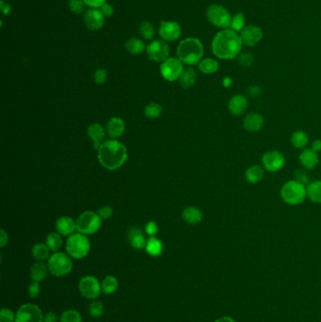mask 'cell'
<instances>
[{
	"label": "cell",
	"instance_id": "1",
	"mask_svg": "<svg viewBox=\"0 0 321 322\" xmlns=\"http://www.w3.org/2000/svg\"><path fill=\"white\" fill-rule=\"evenodd\" d=\"M243 43L238 32L225 28L217 33L212 41V52L221 60H234L238 57Z\"/></svg>",
	"mask_w": 321,
	"mask_h": 322
},
{
	"label": "cell",
	"instance_id": "2",
	"mask_svg": "<svg viewBox=\"0 0 321 322\" xmlns=\"http://www.w3.org/2000/svg\"><path fill=\"white\" fill-rule=\"evenodd\" d=\"M98 159L103 167L115 171L125 163L127 150L123 143L116 140L106 141L98 149Z\"/></svg>",
	"mask_w": 321,
	"mask_h": 322
},
{
	"label": "cell",
	"instance_id": "3",
	"mask_svg": "<svg viewBox=\"0 0 321 322\" xmlns=\"http://www.w3.org/2000/svg\"><path fill=\"white\" fill-rule=\"evenodd\" d=\"M179 60L188 65L199 63L203 56V46L196 38H187L179 44L177 48Z\"/></svg>",
	"mask_w": 321,
	"mask_h": 322
},
{
	"label": "cell",
	"instance_id": "4",
	"mask_svg": "<svg viewBox=\"0 0 321 322\" xmlns=\"http://www.w3.org/2000/svg\"><path fill=\"white\" fill-rule=\"evenodd\" d=\"M307 197V191L304 185L297 181L289 180L281 189V198L290 205H297L303 203Z\"/></svg>",
	"mask_w": 321,
	"mask_h": 322
},
{
	"label": "cell",
	"instance_id": "5",
	"mask_svg": "<svg viewBox=\"0 0 321 322\" xmlns=\"http://www.w3.org/2000/svg\"><path fill=\"white\" fill-rule=\"evenodd\" d=\"M91 250V244L83 234H73L66 242V250L68 254L75 259H81L87 256Z\"/></svg>",
	"mask_w": 321,
	"mask_h": 322
},
{
	"label": "cell",
	"instance_id": "6",
	"mask_svg": "<svg viewBox=\"0 0 321 322\" xmlns=\"http://www.w3.org/2000/svg\"><path fill=\"white\" fill-rule=\"evenodd\" d=\"M48 271L56 277H62L71 272L73 263L71 258L64 252H55L48 259Z\"/></svg>",
	"mask_w": 321,
	"mask_h": 322
},
{
	"label": "cell",
	"instance_id": "7",
	"mask_svg": "<svg viewBox=\"0 0 321 322\" xmlns=\"http://www.w3.org/2000/svg\"><path fill=\"white\" fill-rule=\"evenodd\" d=\"M206 17L208 21L221 28H230L232 22V15L222 5L213 4L206 10Z\"/></svg>",
	"mask_w": 321,
	"mask_h": 322
},
{
	"label": "cell",
	"instance_id": "8",
	"mask_svg": "<svg viewBox=\"0 0 321 322\" xmlns=\"http://www.w3.org/2000/svg\"><path fill=\"white\" fill-rule=\"evenodd\" d=\"M101 218L93 211H86L76 221V230L83 235H94L101 227Z\"/></svg>",
	"mask_w": 321,
	"mask_h": 322
},
{
	"label": "cell",
	"instance_id": "9",
	"mask_svg": "<svg viewBox=\"0 0 321 322\" xmlns=\"http://www.w3.org/2000/svg\"><path fill=\"white\" fill-rule=\"evenodd\" d=\"M184 72L183 62L179 59L169 58L162 62L160 66V73L168 81H175L180 78Z\"/></svg>",
	"mask_w": 321,
	"mask_h": 322
},
{
	"label": "cell",
	"instance_id": "10",
	"mask_svg": "<svg viewBox=\"0 0 321 322\" xmlns=\"http://www.w3.org/2000/svg\"><path fill=\"white\" fill-rule=\"evenodd\" d=\"M15 322H44V316L37 305L26 303L16 312Z\"/></svg>",
	"mask_w": 321,
	"mask_h": 322
},
{
	"label": "cell",
	"instance_id": "11",
	"mask_svg": "<svg viewBox=\"0 0 321 322\" xmlns=\"http://www.w3.org/2000/svg\"><path fill=\"white\" fill-rule=\"evenodd\" d=\"M78 288L81 295L89 299H96L98 298L102 291V286L95 276L83 277L79 282Z\"/></svg>",
	"mask_w": 321,
	"mask_h": 322
},
{
	"label": "cell",
	"instance_id": "12",
	"mask_svg": "<svg viewBox=\"0 0 321 322\" xmlns=\"http://www.w3.org/2000/svg\"><path fill=\"white\" fill-rule=\"evenodd\" d=\"M263 167L270 173H277L285 166L286 158L283 153L278 150H271L262 156Z\"/></svg>",
	"mask_w": 321,
	"mask_h": 322
},
{
	"label": "cell",
	"instance_id": "13",
	"mask_svg": "<svg viewBox=\"0 0 321 322\" xmlns=\"http://www.w3.org/2000/svg\"><path fill=\"white\" fill-rule=\"evenodd\" d=\"M146 51L150 60L156 62H163L168 59L170 49L165 42L163 41H154L148 45Z\"/></svg>",
	"mask_w": 321,
	"mask_h": 322
},
{
	"label": "cell",
	"instance_id": "14",
	"mask_svg": "<svg viewBox=\"0 0 321 322\" xmlns=\"http://www.w3.org/2000/svg\"><path fill=\"white\" fill-rule=\"evenodd\" d=\"M239 36L243 45L246 47H255L263 39L264 34L261 27L254 25H249L242 29Z\"/></svg>",
	"mask_w": 321,
	"mask_h": 322
},
{
	"label": "cell",
	"instance_id": "15",
	"mask_svg": "<svg viewBox=\"0 0 321 322\" xmlns=\"http://www.w3.org/2000/svg\"><path fill=\"white\" fill-rule=\"evenodd\" d=\"M182 33L181 26L174 21H163L159 27V35L168 42L176 41Z\"/></svg>",
	"mask_w": 321,
	"mask_h": 322
},
{
	"label": "cell",
	"instance_id": "16",
	"mask_svg": "<svg viewBox=\"0 0 321 322\" xmlns=\"http://www.w3.org/2000/svg\"><path fill=\"white\" fill-rule=\"evenodd\" d=\"M249 107V102L247 97L243 95H236L230 98L228 102V109L230 113L235 116L243 115Z\"/></svg>",
	"mask_w": 321,
	"mask_h": 322
},
{
	"label": "cell",
	"instance_id": "17",
	"mask_svg": "<svg viewBox=\"0 0 321 322\" xmlns=\"http://www.w3.org/2000/svg\"><path fill=\"white\" fill-rule=\"evenodd\" d=\"M86 26L90 30H99L105 24V16L98 9H91L84 16Z\"/></svg>",
	"mask_w": 321,
	"mask_h": 322
},
{
	"label": "cell",
	"instance_id": "18",
	"mask_svg": "<svg viewBox=\"0 0 321 322\" xmlns=\"http://www.w3.org/2000/svg\"><path fill=\"white\" fill-rule=\"evenodd\" d=\"M265 124V119L260 113L251 112L243 120V128L246 131L255 133L260 131Z\"/></svg>",
	"mask_w": 321,
	"mask_h": 322
},
{
	"label": "cell",
	"instance_id": "19",
	"mask_svg": "<svg viewBox=\"0 0 321 322\" xmlns=\"http://www.w3.org/2000/svg\"><path fill=\"white\" fill-rule=\"evenodd\" d=\"M301 166L307 170H314L320 163V155L312 148L304 149L298 156Z\"/></svg>",
	"mask_w": 321,
	"mask_h": 322
},
{
	"label": "cell",
	"instance_id": "20",
	"mask_svg": "<svg viewBox=\"0 0 321 322\" xmlns=\"http://www.w3.org/2000/svg\"><path fill=\"white\" fill-rule=\"evenodd\" d=\"M127 239L131 246L137 250L145 249L147 240L144 237L143 229L141 227H131L127 234Z\"/></svg>",
	"mask_w": 321,
	"mask_h": 322
},
{
	"label": "cell",
	"instance_id": "21",
	"mask_svg": "<svg viewBox=\"0 0 321 322\" xmlns=\"http://www.w3.org/2000/svg\"><path fill=\"white\" fill-rule=\"evenodd\" d=\"M88 136L93 141L95 148L98 151L105 139V128L98 123H94L88 127Z\"/></svg>",
	"mask_w": 321,
	"mask_h": 322
},
{
	"label": "cell",
	"instance_id": "22",
	"mask_svg": "<svg viewBox=\"0 0 321 322\" xmlns=\"http://www.w3.org/2000/svg\"><path fill=\"white\" fill-rule=\"evenodd\" d=\"M56 229L61 236H72L76 230V223L70 217H61L56 223Z\"/></svg>",
	"mask_w": 321,
	"mask_h": 322
},
{
	"label": "cell",
	"instance_id": "23",
	"mask_svg": "<svg viewBox=\"0 0 321 322\" xmlns=\"http://www.w3.org/2000/svg\"><path fill=\"white\" fill-rule=\"evenodd\" d=\"M125 129V124L123 120L117 117H113L107 122V132L111 139L120 138Z\"/></svg>",
	"mask_w": 321,
	"mask_h": 322
},
{
	"label": "cell",
	"instance_id": "24",
	"mask_svg": "<svg viewBox=\"0 0 321 322\" xmlns=\"http://www.w3.org/2000/svg\"><path fill=\"white\" fill-rule=\"evenodd\" d=\"M182 218L189 224H197L202 222V211L195 206H188L183 210Z\"/></svg>",
	"mask_w": 321,
	"mask_h": 322
},
{
	"label": "cell",
	"instance_id": "25",
	"mask_svg": "<svg viewBox=\"0 0 321 322\" xmlns=\"http://www.w3.org/2000/svg\"><path fill=\"white\" fill-rule=\"evenodd\" d=\"M48 272H49L48 265H46L43 261H38L30 267L29 274H30V278L34 282L40 283L45 280V278L48 275Z\"/></svg>",
	"mask_w": 321,
	"mask_h": 322
},
{
	"label": "cell",
	"instance_id": "26",
	"mask_svg": "<svg viewBox=\"0 0 321 322\" xmlns=\"http://www.w3.org/2000/svg\"><path fill=\"white\" fill-rule=\"evenodd\" d=\"M265 171L264 168L260 165H252L250 166L245 172V179L249 184L255 185L264 178Z\"/></svg>",
	"mask_w": 321,
	"mask_h": 322
},
{
	"label": "cell",
	"instance_id": "27",
	"mask_svg": "<svg viewBox=\"0 0 321 322\" xmlns=\"http://www.w3.org/2000/svg\"><path fill=\"white\" fill-rule=\"evenodd\" d=\"M307 197L315 203H321V180L310 182L306 186Z\"/></svg>",
	"mask_w": 321,
	"mask_h": 322
},
{
	"label": "cell",
	"instance_id": "28",
	"mask_svg": "<svg viewBox=\"0 0 321 322\" xmlns=\"http://www.w3.org/2000/svg\"><path fill=\"white\" fill-rule=\"evenodd\" d=\"M197 80V74L193 68H188L182 73L180 78H179V83L183 88H191L192 87Z\"/></svg>",
	"mask_w": 321,
	"mask_h": 322
},
{
	"label": "cell",
	"instance_id": "29",
	"mask_svg": "<svg viewBox=\"0 0 321 322\" xmlns=\"http://www.w3.org/2000/svg\"><path fill=\"white\" fill-rule=\"evenodd\" d=\"M308 135L302 130H296L292 135L290 142L292 145L297 149H303L308 144Z\"/></svg>",
	"mask_w": 321,
	"mask_h": 322
},
{
	"label": "cell",
	"instance_id": "30",
	"mask_svg": "<svg viewBox=\"0 0 321 322\" xmlns=\"http://www.w3.org/2000/svg\"><path fill=\"white\" fill-rule=\"evenodd\" d=\"M101 286H102V292L104 294L110 295L118 289L119 282H118V280L115 276L108 275L107 277H105V279L103 280Z\"/></svg>",
	"mask_w": 321,
	"mask_h": 322
},
{
	"label": "cell",
	"instance_id": "31",
	"mask_svg": "<svg viewBox=\"0 0 321 322\" xmlns=\"http://www.w3.org/2000/svg\"><path fill=\"white\" fill-rule=\"evenodd\" d=\"M163 245L162 242L155 237H150L147 240V244L145 247L146 251L152 256H158L162 252Z\"/></svg>",
	"mask_w": 321,
	"mask_h": 322
},
{
	"label": "cell",
	"instance_id": "32",
	"mask_svg": "<svg viewBox=\"0 0 321 322\" xmlns=\"http://www.w3.org/2000/svg\"><path fill=\"white\" fill-rule=\"evenodd\" d=\"M50 249L47 244L39 243L35 244L32 248V255L38 261H44L49 258Z\"/></svg>",
	"mask_w": 321,
	"mask_h": 322
},
{
	"label": "cell",
	"instance_id": "33",
	"mask_svg": "<svg viewBox=\"0 0 321 322\" xmlns=\"http://www.w3.org/2000/svg\"><path fill=\"white\" fill-rule=\"evenodd\" d=\"M219 67H220L219 62L210 58L201 60L199 63V70L205 74H214L219 70Z\"/></svg>",
	"mask_w": 321,
	"mask_h": 322
},
{
	"label": "cell",
	"instance_id": "34",
	"mask_svg": "<svg viewBox=\"0 0 321 322\" xmlns=\"http://www.w3.org/2000/svg\"><path fill=\"white\" fill-rule=\"evenodd\" d=\"M125 48L132 55H139L143 53L145 48L142 40L138 38H131L129 41L126 42Z\"/></svg>",
	"mask_w": 321,
	"mask_h": 322
},
{
	"label": "cell",
	"instance_id": "35",
	"mask_svg": "<svg viewBox=\"0 0 321 322\" xmlns=\"http://www.w3.org/2000/svg\"><path fill=\"white\" fill-rule=\"evenodd\" d=\"M245 15L243 12H238L235 14L234 17H232V22H231V26L230 28H232L233 30H235L236 32H241L242 29L246 26L245 25Z\"/></svg>",
	"mask_w": 321,
	"mask_h": 322
},
{
	"label": "cell",
	"instance_id": "36",
	"mask_svg": "<svg viewBox=\"0 0 321 322\" xmlns=\"http://www.w3.org/2000/svg\"><path fill=\"white\" fill-rule=\"evenodd\" d=\"M162 111H163V108L159 104L151 103L145 107L144 114L149 119H155V118H158L161 115Z\"/></svg>",
	"mask_w": 321,
	"mask_h": 322
},
{
	"label": "cell",
	"instance_id": "37",
	"mask_svg": "<svg viewBox=\"0 0 321 322\" xmlns=\"http://www.w3.org/2000/svg\"><path fill=\"white\" fill-rule=\"evenodd\" d=\"M47 245L49 249L53 251L59 250L62 245V239L60 238L59 233H50L47 239Z\"/></svg>",
	"mask_w": 321,
	"mask_h": 322
},
{
	"label": "cell",
	"instance_id": "38",
	"mask_svg": "<svg viewBox=\"0 0 321 322\" xmlns=\"http://www.w3.org/2000/svg\"><path fill=\"white\" fill-rule=\"evenodd\" d=\"M139 29H140V34L146 40H151L155 36V27H154L153 25L151 24L150 22H148V21H143V23L140 25Z\"/></svg>",
	"mask_w": 321,
	"mask_h": 322
},
{
	"label": "cell",
	"instance_id": "39",
	"mask_svg": "<svg viewBox=\"0 0 321 322\" xmlns=\"http://www.w3.org/2000/svg\"><path fill=\"white\" fill-rule=\"evenodd\" d=\"M60 322H82L81 315L77 311L67 310L62 313Z\"/></svg>",
	"mask_w": 321,
	"mask_h": 322
},
{
	"label": "cell",
	"instance_id": "40",
	"mask_svg": "<svg viewBox=\"0 0 321 322\" xmlns=\"http://www.w3.org/2000/svg\"><path fill=\"white\" fill-rule=\"evenodd\" d=\"M238 63L242 67L249 68V67L253 65L255 59H254V56L250 52H243V53H240L238 55Z\"/></svg>",
	"mask_w": 321,
	"mask_h": 322
},
{
	"label": "cell",
	"instance_id": "41",
	"mask_svg": "<svg viewBox=\"0 0 321 322\" xmlns=\"http://www.w3.org/2000/svg\"><path fill=\"white\" fill-rule=\"evenodd\" d=\"M90 314L93 318H100L104 314V305L99 300H94L90 304Z\"/></svg>",
	"mask_w": 321,
	"mask_h": 322
},
{
	"label": "cell",
	"instance_id": "42",
	"mask_svg": "<svg viewBox=\"0 0 321 322\" xmlns=\"http://www.w3.org/2000/svg\"><path fill=\"white\" fill-rule=\"evenodd\" d=\"M293 176H294L295 181H297L304 186H307L310 183L309 176L304 170H296L294 172Z\"/></svg>",
	"mask_w": 321,
	"mask_h": 322
},
{
	"label": "cell",
	"instance_id": "43",
	"mask_svg": "<svg viewBox=\"0 0 321 322\" xmlns=\"http://www.w3.org/2000/svg\"><path fill=\"white\" fill-rule=\"evenodd\" d=\"M15 316L12 310L9 308H2L0 312V322H14Z\"/></svg>",
	"mask_w": 321,
	"mask_h": 322
},
{
	"label": "cell",
	"instance_id": "44",
	"mask_svg": "<svg viewBox=\"0 0 321 322\" xmlns=\"http://www.w3.org/2000/svg\"><path fill=\"white\" fill-rule=\"evenodd\" d=\"M84 4L83 0H70L69 8L74 13L79 14L83 12Z\"/></svg>",
	"mask_w": 321,
	"mask_h": 322
},
{
	"label": "cell",
	"instance_id": "45",
	"mask_svg": "<svg viewBox=\"0 0 321 322\" xmlns=\"http://www.w3.org/2000/svg\"><path fill=\"white\" fill-rule=\"evenodd\" d=\"M40 291H41V288H40V285L38 282L33 281L28 286V295L30 298H37L40 294Z\"/></svg>",
	"mask_w": 321,
	"mask_h": 322
},
{
	"label": "cell",
	"instance_id": "46",
	"mask_svg": "<svg viewBox=\"0 0 321 322\" xmlns=\"http://www.w3.org/2000/svg\"><path fill=\"white\" fill-rule=\"evenodd\" d=\"M107 72L104 69H98L95 73V80L97 84H104L107 80Z\"/></svg>",
	"mask_w": 321,
	"mask_h": 322
},
{
	"label": "cell",
	"instance_id": "47",
	"mask_svg": "<svg viewBox=\"0 0 321 322\" xmlns=\"http://www.w3.org/2000/svg\"><path fill=\"white\" fill-rule=\"evenodd\" d=\"M145 232L150 237H155V235L158 232V226L155 222H149L145 226Z\"/></svg>",
	"mask_w": 321,
	"mask_h": 322
},
{
	"label": "cell",
	"instance_id": "48",
	"mask_svg": "<svg viewBox=\"0 0 321 322\" xmlns=\"http://www.w3.org/2000/svg\"><path fill=\"white\" fill-rule=\"evenodd\" d=\"M112 212H113V211H112V208H111L110 206H103V207H101V208L98 210L97 214L99 215V217H100L102 220H107L108 218L111 217Z\"/></svg>",
	"mask_w": 321,
	"mask_h": 322
},
{
	"label": "cell",
	"instance_id": "49",
	"mask_svg": "<svg viewBox=\"0 0 321 322\" xmlns=\"http://www.w3.org/2000/svg\"><path fill=\"white\" fill-rule=\"evenodd\" d=\"M247 93H248V95H249L250 97H252V98H256V97L261 96L262 89L259 86L252 85V86H250V87L247 89Z\"/></svg>",
	"mask_w": 321,
	"mask_h": 322
},
{
	"label": "cell",
	"instance_id": "50",
	"mask_svg": "<svg viewBox=\"0 0 321 322\" xmlns=\"http://www.w3.org/2000/svg\"><path fill=\"white\" fill-rule=\"evenodd\" d=\"M83 2L89 7L97 9L99 7L101 8L106 3V0H83Z\"/></svg>",
	"mask_w": 321,
	"mask_h": 322
},
{
	"label": "cell",
	"instance_id": "51",
	"mask_svg": "<svg viewBox=\"0 0 321 322\" xmlns=\"http://www.w3.org/2000/svg\"><path fill=\"white\" fill-rule=\"evenodd\" d=\"M102 13L104 14V16L106 17H110L113 13V8L111 7V5L107 4V3H105L102 7H101V10H100Z\"/></svg>",
	"mask_w": 321,
	"mask_h": 322
},
{
	"label": "cell",
	"instance_id": "52",
	"mask_svg": "<svg viewBox=\"0 0 321 322\" xmlns=\"http://www.w3.org/2000/svg\"><path fill=\"white\" fill-rule=\"evenodd\" d=\"M44 322H58V316L54 312H48L44 316Z\"/></svg>",
	"mask_w": 321,
	"mask_h": 322
},
{
	"label": "cell",
	"instance_id": "53",
	"mask_svg": "<svg viewBox=\"0 0 321 322\" xmlns=\"http://www.w3.org/2000/svg\"><path fill=\"white\" fill-rule=\"evenodd\" d=\"M7 243H8V235L3 229H1V231H0V247L1 248L5 247Z\"/></svg>",
	"mask_w": 321,
	"mask_h": 322
},
{
	"label": "cell",
	"instance_id": "54",
	"mask_svg": "<svg viewBox=\"0 0 321 322\" xmlns=\"http://www.w3.org/2000/svg\"><path fill=\"white\" fill-rule=\"evenodd\" d=\"M312 147V149L313 150H315L316 152H320V151H321V140H316V141H314L313 143H312V145H311Z\"/></svg>",
	"mask_w": 321,
	"mask_h": 322
},
{
	"label": "cell",
	"instance_id": "55",
	"mask_svg": "<svg viewBox=\"0 0 321 322\" xmlns=\"http://www.w3.org/2000/svg\"><path fill=\"white\" fill-rule=\"evenodd\" d=\"M1 11L3 12V14H9L10 12V5L8 3H5L4 1L1 2Z\"/></svg>",
	"mask_w": 321,
	"mask_h": 322
},
{
	"label": "cell",
	"instance_id": "56",
	"mask_svg": "<svg viewBox=\"0 0 321 322\" xmlns=\"http://www.w3.org/2000/svg\"><path fill=\"white\" fill-rule=\"evenodd\" d=\"M232 84H233V80H232V78H231L230 76H226V77L223 78V80H222V85H223L225 88L231 87Z\"/></svg>",
	"mask_w": 321,
	"mask_h": 322
},
{
	"label": "cell",
	"instance_id": "57",
	"mask_svg": "<svg viewBox=\"0 0 321 322\" xmlns=\"http://www.w3.org/2000/svg\"><path fill=\"white\" fill-rule=\"evenodd\" d=\"M214 322H236V321L231 317H222L216 320Z\"/></svg>",
	"mask_w": 321,
	"mask_h": 322
}]
</instances>
